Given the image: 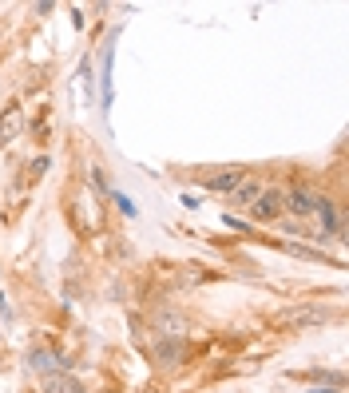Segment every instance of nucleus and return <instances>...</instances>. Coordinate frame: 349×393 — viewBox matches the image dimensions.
<instances>
[{"label": "nucleus", "mask_w": 349, "mask_h": 393, "mask_svg": "<svg viewBox=\"0 0 349 393\" xmlns=\"http://www.w3.org/2000/svg\"><path fill=\"white\" fill-rule=\"evenodd\" d=\"M309 393H341V389H333V385H329V389H321V385H314V389Z\"/></svg>", "instance_id": "9b49d317"}, {"label": "nucleus", "mask_w": 349, "mask_h": 393, "mask_svg": "<svg viewBox=\"0 0 349 393\" xmlns=\"http://www.w3.org/2000/svg\"><path fill=\"white\" fill-rule=\"evenodd\" d=\"M318 203H321V195L314 191V187H306V183H294V187L286 191V211L294 215V219L318 215Z\"/></svg>", "instance_id": "7ed1b4c3"}, {"label": "nucleus", "mask_w": 349, "mask_h": 393, "mask_svg": "<svg viewBox=\"0 0 349 393\" xmlns=\"http://www.w3.org/2000/svg\"><path fill=\"white\" fill-rule=\"evenodd\" d=\"M309 382H329V385H345V377H341V373H333V370H314V373H306Z\"/></svg>", "instance_id": "9d476101"}, {"label": "nucleus", "mask_w": 349, "mask_h": 393, "mask_svg": "<svg viewBox=\"0 0 349 393\" xmlns=\"http://www.w3.org/2000/svg\"><path fill=\"white\" fill-rule=\"evenodd\" d=\"M246 215L254 222H274V219H282L286 215V191L282 187H266V191L254 199V207H246Z\"/></svg>", "instance_id": "f257e3e1"}, {"label": "nucleus", "mask_w": 349, "mask_h": 393, "mask_svg": "<svg viewBox=\"0 0 349 393\" xmlns=\"http://www.w3.org/2000/svg\"><path fill=\"white\" fill-rule=\"evenodd\" d=\"M44 393H84V385L71 377H44Z\"/></svg>", "instance_id": "6e6552de"}, {"label": "nucleus", "mask_w": 349, "mask_h": 393, "mask_svg": "<svg viewBox=\"0 0 349 393\" xmlns=\"http://www.w3.org/2000/svg\"><path fill=\"white\" fill-rule=\"evenodd\" d=\"M246 175H250L246 167H227V171H214V175H210L207 187H210V191H219V195H230L242 179H246Z\"/></svg>", "instance_id": "20e7f679"}, {"label": "nucleus", "mask_w": 349, "mask_h": 393, "mask_svg": "<svg viewBox=\"0 0 349 393\" xmlns=\"http://www.w3.org/2000/svg\"><path fill=\"white\" fill-rule=\"evenodd\" d=\"M326 322H333V310H326V306H298V310L282 314V326H290V330H314Z\"/></svg>", "instance_id": "f03ea898"}, {"label": "nucleus", "mask_w": 349, "mask_h": 393, "mask_svg": "<svg viewBox=\"0 0 349 393\" xmlns=\"http://www.w3.org/2000/svg\"><path fill=\"white\" fill-rule=\"evenodd\" d=\"M28 365H32V370H40V373H48V370H68V365H64L60 358H52L48 350H32V353H28Z\"/></svg>", "instance_id": "423d86ee"}, {"label": "nucleus", "mask_w": 349, "mask_h": 393, "mask_svg": "<svg viewBox=\"0 0 349 393\" xmlns=\"http://www.w3.org/2000/svg\"><path fill=\"white\" fill-rule=\"evenodd\" d=\"M155 353H159V362H167V365H175V362H179V346L171 342V334H163V342L155 346Z\"/></svg>", "instance_id": "1a4fd4ad"}, {"label": "nucleus", "mask_w": 349, "mask_h": 393, "mask_svg": "<svg viewBox=\"0 0 349 393\" xmlns=\"http://www.w3.org/2000/svg\"><path fill=\"white\" fill-rule=\"evenodd\" d=\"M21 131V108H8V115H0V143H8Z\"/></svg>", "instance_id": "0eeeda50"}, {"label": "nucleus", "mask_w": 349, "mask_h": 393, "mask_svg": "<svg viewBox=\"0 0 349 393\" xmlns=\"http://www.w3.org/2000/svg\"><path fill=\"white\" fill-rule=\"evenodd\" d=\"M262 191H266V183H262L258 175H246V179L230 191V199H234V207H254V199H258Z\"/></svg>", "instance_id": "39448f33"}]
</instances>
